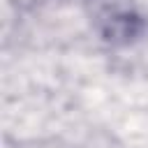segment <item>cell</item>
Here are the masks:
<instances>
[{"label":"cell","mask_w":148,"mask_h":148,"mask_svg":"<svg viewBox=\"0 0 148 148\" xmlns=\"http://www.w3.org/2000/svg\"><path fill=\"white\" fill-rule=\"evenodd\" d=\"M95 25L104 42L111 44H130L146 30V18L125 2H102L95 12Z\"/></svg>","instance_id":"cell-1"}]
</instances>
